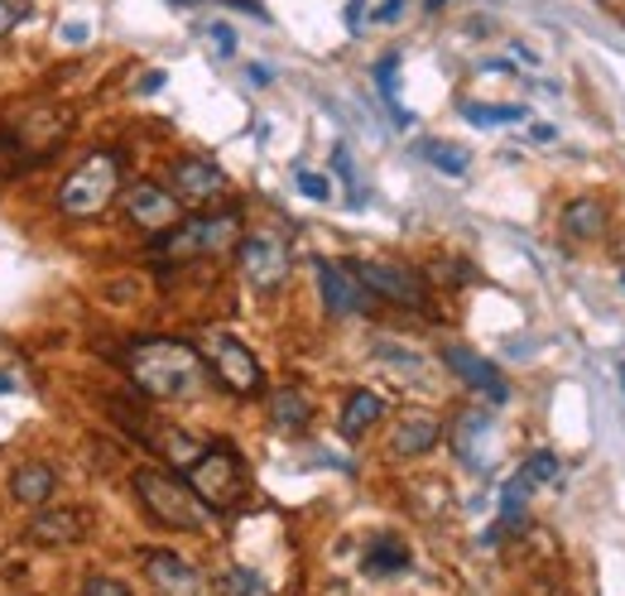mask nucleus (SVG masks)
Masks as SVG:
<instances>
[{
    "mask_svg": "<svg viewBox=\"0 0 625 596\" xmlns=\"http://www.w3.org/2000/svg\"><path fill=\"white\" fill-rule=\"evenodd\" d=\"M121 366L130 375V385L150 400H183L193 395L208 375V361H202L198 346L173 342V337H140L121 352Z\"/></svg>",
    "mask_w": 625,
    "mask_h": 596,
    "instance_id": "nucleus-1",
    "label": "nucleus"
},
{
    "mask_svg": "<svg viewBox=\"0 0 625 596\" xmlns=\"http://www.w3.org/2000/svg\"><path fill=\"white\" fill-rule=\"evenodd\" d=\"M188 472V486H193V496L202 505H212V511H236V505L245 501V462L236 447L226 443H212V447H198L193 457L183 462Z\"/></svg>",
    "mask_w": 625,
    "mask_h": 596,
    "instance_id": "nucleus-2",
    "label": "nucleus"
},
{
    "mask_svg": "<svg viewBox=\"0 0 625 596\" xmlns=\"http://www.w3.org/2000/svg\"><path fill=\"white\" fill-rule=\"evenodd\" d=\"M135 496H140L144 511H150V519H159L164 529L198 534L202 525H208V511H202V501L193 496V486H183L179 476H169L159 467L135 472Z\"/></svg>",
    "mask_w": 625,
    "mask_h": 596,
    "instance_id": "nucleus-3",
    "label": "nucleus"
},
{
    "mask_svg": "<svg viewBox=\"0 0 625 596\" xmlns=\"http://www.w3.org/2000/svg\"><path fill=\"white\" fill-rule=\"evenodd\" d=\"M115 193H121V159L97 150L58 183V208H63L68 216H97V212L111 208Z\"/></svg>",
    "mask_w": 625,
    "mask_h": 596,
    "instance_id": "nucleus-4",
    "label": "nucleus"
},
{
    "mask_svg": "<svg viewBox=\"0 0 625 596\" xmlns=\"http://www.w3.org/2000/svg\"><path fill=\"white\" fill-rule=\"evenodd\" d=\"M241 236V212H212V216H188L173 222L169 231L154 236V255L164 260H193V255H216Z\"/></svg>",
    "mask_w": 625,
    "mask_h": 596,
    "instance_id": "nucleus-5",
    "label": "nucleus"
},
{
    "mask_svg": "<svg viewBox=\"0 0 625 596\" xmlns=\"http://www.w3.org/2000/svg\"><path fill=\"white\" fill-rule=\"evenodd\" d=\"M202 361H208L212 375L231 395H260V390H265L260 361L251 356V346L241 337H231V332H208V337H202Z\"/></svg>",
    "mask_w": 625,
    "mask_h": 596,
    "instance_id": "nucleus-6",
    "label": "nucleus"
},
{
    "mask_svg": "<svg viewBox=\"0 0 625 596\" xmlns=\"http://www.w3.org/2000/svg\"><path fill=\"white\" fill-rule=\"evenodd\" d=\"M140 568H144V577L154 583L159 596H212L208 577H202L188 558L169 554V548H144V554H140Z\"/></svg>",
    "mask_w": 625,
    "mask_h": 596,
    "instance_id": "nucleus-7",
    "label": "nucleus"
},
{
    "mask_svg": "<svg viewBox=\"0 0 625 596\" xmlns=\"http://www.w3.org/2000/svg\"><path fill=\"white\" fill-rule=\"evenodd\" d=\"M169 193L179 198L183 208H208V202H216L226 193V173L202 154H183L169 173Z\"/></svg>",
    "mask_w": 625,
    "mask_h": 596,
    "instance_id": "nucleus-8",
    "label": "nucleus"
},
{
    "mask_svg": "<svg viewBox=\"0 0 625 596\" xmlns=\"http://www.w3.org/2000/svg\"><path fill=\"white\" fill-rule=\"evenodd\" d=\"M352 270H356V280L366 294H381L390 303H400V309H424L429 303L424 280L404 265H381V260H371V265H352Z\"/></svg>",
    "mask_w": 625,
    "mask_h": 596,
    "instance_id": "nucleus-9",
    "label": "nucleus"
},
{
    "mask_svg": "<svg viewBox=\"0 0 625 596\" xmlns=\"http://www.w3.org/2000/svg\"><path fill=\"white\" fill-rule=\"evenodd\" d=\"M125 212H130V222H135L140 231H169L173 222H179V212H183V202L173 198V193H164L159 183H135L125 193Z\"/></svg>",
    "mask_w": 625,
    "mask_h": 596,
    "instance_id": "nucleus-10",
    "label": "nucleus"
},
{
    "mask_svg": "<svg viewBox=\"0 0 625 596\" xmlns=\"http://www.w3.org/2000/svg\"><path fill=\"white\" fill-rule=\"evenodd\" d=\"M241 270L255 289H280L289 274V251L274 236H245L241 241Z\"/></svg>",
    "mask_w": 625,
    "mask_h": 596,
    "instance_id": "nucleus-11",
    "label": "nucleus"
},
{
    "mask_svg": "<svg viewBox=\"0 0 625 596\" xmlns=\"http://www.w3.org/2000/svg\"><path fill=\"white\" fill-rule=\"evenodd\" d=\"M443 361H447V371H457V381H467L472 390H482L486 400H496V404L511 400V385H505V375L491 366L486 356H476L472 346H443Z\"/></svg>",
    "mask_w": 625,
    "mask_h": 596,
    "instance_id": "nucleus-12",
    "label": "nucleus"
},
{
    "mask_svg": "<svg viewBox=\"0 0 625 596\" xmlns=\"http://www.w3.org/2000/svg\"><path fill=\"white\" fill-rule=\"evenodd\" d=\"M317 289H323V309L332 313V317H346V313H361L366 309V289H361V280H356V270L352 265H317Z\"/></svg>",
    "mask_w": 625,
    "mask_h": 596,
    "instance_id": "nucleus-13",
    "label": "nucleus"
},
{
    "mask_svg": "<svg viewBox=\"0 0 625 596\" xmlns=\"http://www.w3.org/2000/svg\"><path fill=\"white\" fill-rule=\"evenodd\" d=\"M87 519L82 511H72V505H58V511H39L29 519V539L43 544V548H58V544H82L87 539Z\"/></svg>",
    "mask_w": 625,
    "mask_h": 596,
    "instance_id": "nucleus-14",
    "label": "nucleus"
},
{
    "mask_svg": "<svg viewBox=\"0 0 625 596\" xmlns=\"http://www.w3.org/2000/svg\"><path fill=\"white\" fill-rule=\"evenodd\" d=\"M438 438H443V424L433 414H404L395 424L390 447H395V457H424V453H433V443Z\"/></svg>",
    "mask_w": 625,
    "mask_h": 596,
    "instance_id": "nucleus-15",
    "label": "nucleus"
},
{
    "mask_svg": "<svg viewBox=\"0 0 625 596\" xmlns=\"http://www.w3.org/2000/svg\"><path fill=\"white\" fill-rule=\"evenodd\" d=\"M53 486H58V476H53V467H43V462H20V467L10 472V496L20 505H34V511H43V505L53 501Z\"/></svg>",
    "mask_w": 625,
    "mask_h": 596,
    "instance_id": "nucleus-16",
    "label": "nucleus"
},
{
    "mask_svg": "<svg viewBox=\"0 0 625 596\" xmlns=\"http://www.w3.org/2000/svg\"><path fill=\"white\" fill-rule=\"evenodd\" d=\"M606 226H612V212H606L602 198H577L563 208V231L577 241H597L606 236Z\"/></svg>",
    "mask_w": 625,
    "mask_h": 596,
    "instance_id": "nucleus-17",
    "label": "nucleus"
},
{
    "mask_svg": "<svg viewBox=\"0 0 625 596\" xmlns=\"http://www.w3.org/2000/svg\"><path fill=\"white\" fill-rule=\"evenodd\" d=\"M381 414H385V400H381V395H371V390H352V395H346V404H342L337 433H342L346 443H356L371 424H381Z\"/></svg>",
    "mask_w": 625,
    "mask_h": 596,
    "instance_id": "nucleus-18",
    "label": "nucleus"
},
{
    "mask_svg": "<svg viewBox=\"0 0 625 596\" xmlns=\"http://www.w3.org/2000/svg\"><path fill=\"white\" fill-rule=\"evenodd\" d=\"M486 433H491V418L486 414H462L457 424H453V447H457V457L462 462H472V467H482V443H486Z\"/></svg>",
    "mask_w": 625,
    "mask_h": 596,
    "instance_id": "nucleus-19",
    "label": "nucleus"
},
{
    "mask_svg": "<svg viewBox=\"0 0 625 596\" xmlns=\"http://www.w3.org/2000/svg\"><path fill=\"white\" fill-rule=\"evenodd\" d=\"M309 400H303V390L299 385H280V390H270V418L280 428H303L309 424Z\"/></svg>",
    "mask_w": 625,
    "mask_h": 596,
    "instance_id": "nucleus-20",
    "label": "nucleus"
},
{
    "mask_svg": "<svg viewBox=\"0 0 625 596\" xmlns=\"http://www.w3.org/2000/svg\"><path fill=\"white\" fill-rule=\"evenodd\" d=\"M410 568V548H404L395 534H381L366 554V577H390V573H404Z\"/></svg>",
    "mask_w": 625,
    "mask_h": 596,
    "instance_id": "nucleus-21",
    "label": "nucleus"
},
{
    "mask_svg": "<svg viewBox=\"0 0 625 596\" xmlns=\"http://www.w3.org/2000/svg\"><path fill=\"white\" fill-rule=\"evenodd\" d=\"M462 115H467L472 125L491 130V125H520L530 111L525 107H486V101H462Z\"/></svg>",
    "mask_w": 625,
    "mask_h": 596,
    "instance_id": "nucleus-22",
    "label": "nucleus"
},
{
    "mask_svg": "<svg viewBox=\"0 0 625 596\" xmlns=\"http://www.w3.org/2000/svg\"><path fill=\"white\" fill-rule=\"evenodd\" d=\"M395 72H400V58H395V53H385L381 63H375V87H381V97L390 101V111H395V125H410L414 115L400 107V87H395Z\"/></svg>",
    "mask_w": 625,
    "mask_h": 596,
    "instance_id": "nucleus-23",
    "label": "nucleus"
},
{
    "mask_svg": "<svg viewBox=\"0 0 625 596\" xmlns=\"http://www.w3.org/2000/svg\"><path fill=\"white\" fill-rule=\"evenodd\" d=\"M424 159H429L433 169L453 173V179H457V173H467V164H472L462 144H443V140H424Z\"/></svg>",
    "mask_w": 625,
    "mask_h": 596,
    "instance_id": "nucleus-24",
    "label": "nucleus"
},
{
    "mask_svg": "<svg viewBox=\"0 0 625 596\" xmlns=\"http://www.w3.org/2000/svg\"><path fill=\"white\" fill-rule=\"evenodd\" d=\"M520 476H525L530 486L558 482V457H554V453H530V457H525V467H520Z\"/></svg>",
    "mask_w": 625,
    "mask_h": 596,
    "instance_id": "nucleus-25",
    "label": "nucleus"
},
{
    "mask_svg": "<svg viewBox=\"0 0 625 596\" xmlns=\"http://www.w3.org/2000/svg\"><path fill=\"white\" fill-rule=\"evenodd\" d=\"M222 587H226V596H270L265 577H255V573H245V568H231Z\"/></svg>",
    "mask_w": 625,
    "mask_h": 596,
    "instance_id": "nucleus-26",
    "label": "nucleus"
},
{
    "mask_svg": "<svg viewBox=\"0 0 625 596\" xmlns=\"http://www.w3.org/2000/svg\"><path fill=\"white\" fill-rule=\"evenodd\" d=\"M82 596H135V592H130L125 583H115V577H107V573H87Z\"/></svg>",
    "mask_w": 625,
    "mask_h": 596,
    "instance_id": "nucleus-27",
    "label": "nucleus"
},
{
    "mask_svg": "<svg viewBox=\"0 0 625 596\" xmlns=\"http://www.w3.org/2000/svg\"><path fill=\"white\" fill-rule=\"evenodd\" d=\"M299 193H303V198H313V202H327V198H332V183L323 179V173L299 169Z\"/></svg>",
    "mask_w": 625,
    "mask_h": 596,
    "instance_id": "nucleus-28",
    "label": "nucleus"
},
{
    "mask_svg": "<svg viewBox=\"0 0 625 596\" xmlns=\"http://www.w3.org/2000/svg\"><path fill=\"white\" fill-rule=\"evenodd\" d=\"M208 39L216 43V53H226V58L236 53V34H231V24H212V29H208Z\"/></svg>",
    "mask_w": 625,
    "mask_h": 596,
    "instance_id": "nucleus-29",
    "label": "nucleus"
},
{
    "mask_svg": "<svg viewBox=\"0 0 625 596\" xmlns=\"http://www.w3.org/2000/svg\"><path fill=\"white\" fill-rule=\"evenodd\" d=\"M404 10H410V0H385V6L375 10V24H395Z\"/></svg>",
    "mask_w": 625,
    "mask_h": 596,
    "instance_id": "nucleus-30",
    "label": "nucleus"
},
{
    "mask_svg": "<svg viewBox=\"0 0 625 596\" xmlns=\"http://www.w3.org/2000/svg\"><path fill=\"white\" fill-rule=\"evenodd\" d=\"M14 24H20V6H14V0H0V39H6Z\"/></svg>",
    "mask_w": 625,
    "mask_h": 596,
    "instance_id": "nucleus-31",
    "label": "nucleus"
},
{
    "mask_svg": "<svg viewBox=\"0 0 625 596\" xmlns=\"http://www.w3.org/2000/svg\"><path fill=\"white\" fill-rule=\"evenodd\" d=\"M159 87H164V72H159V68H154V72H144V82H140V92H144V97H150V92H159Z\"/></svg>",
    "mask_w": 625,
    "mask_h": 596,
    "instance_id": "nucleus-32",
    "label": "nucleus"
},
{
    "mask_svg": "<svg viewBox=\"0 0 625 596\" xmlns=\"http://www.w3.org/2000/svg\"><path fill=\"white\" fill-rule=\"evenodd\" d=\"M245 78H251L255 87H270V68H260V63H251V68H245Z\"/></svg>",
    "mask_w": 625,
    "mask_h": 596,
    "instance_id": "nucleus-33",
    "label": "nucleus"
},
{
    "mask_svg": "<svg viewBox=\"0 0 625 596\" xmlns=\"http://www.w3.org/2000/svg\"><path fill=\"white\" fill-rule=\"evenodd\" d=\"M63 34H68V43H87V24H68Z\"/></svg>",
    "mask_w": 625,
    "mask_h": 596,
    "instance_id": "nucleus-34",
    "label": "nucleus"
},
{
    "mask_svg": "<svg viewBox=\"0 0 625 596\" xmlns=\"http://www.w3.org/2000/svg\"><path fill=\"white\" fill-rule=\"evenodd\" d=\"M429 6H433V10H438V6H447V0H429Z\"/></svg>",
    "mask_w": 625,
    "mask_h": 596,
    "instance_id": "nucleus-35",
    "label": "nucleus"
},
{
    "mask_svg": "<svg viewBox=\"0 0 625 596\" xmlns=\"http://www.w3.org/2000/svg\"><path fill=\"white\" fill-rule=\"evenodd\" d=\"M173 6H193V0H173Z\"/></svg>",
    "mask_w": 625,
    "mask_h": 596,
    "instance_id": "nucleus-36",
    "label": "nucleus"
},
{
    "mask_svg": "<svg viewBox=\"0 0 625 596\" xmlns=\"http://www.w3.org/2000/svg\"><path fill=\"white\" fill-rule=\"evenodd\" d=\"M621 381H625V366H621Z\"/></svg>",
    "mask_w": 625,
    "mask_h": 596,
    "instance_id": "nucleus-37",
    "label": "nucleus"
}]
</instances>
